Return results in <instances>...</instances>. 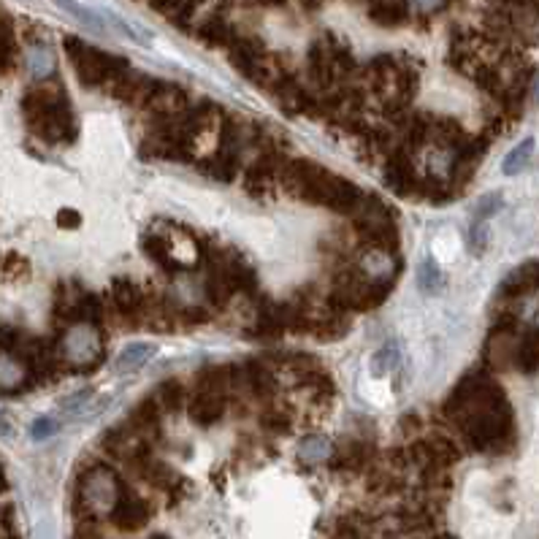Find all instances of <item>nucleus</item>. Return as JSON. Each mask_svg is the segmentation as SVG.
Masks as SVG:
<instances>
[{"label":"nucleus","instance_id":"f257e3e1","mask_svg":"<svg viewBox=\"0 0 539 539\" xmlns=\"http://www.w3.org/2000/svg\"><path fill=\"white\" fill-rule=\"evenodd\" d=\"M447 415L480 453H504L515 439V417L504 391L488 377H467L447 401Z\"/></svg>","mask_w":539,"mask_h":539},{"label":"nucleus","instance_id":"f03ea898","mask_svg":"<svg viewBox=\"0 0 539 539\" xmlns=\"http://www.w3.org/2000/svg\"><path fill=\"white\" fill-rule=\"evenodd\" d=\"M282 182L299 198H304L309 204L328 206L331 212H344V215H352L355 206L361 204V198H364V193L358 190L352 182H347L344 176L331 173L328 168L307 163V160L285 165Z\"/></svg>","mask_w":539,"mask_h":539},{"label":"nucleus","instance_id":"7ed1b4c3","mask_svg":"<svg viewBox=\"0 0 539 539\" xmlns=\"http://www.w3.org/2000/svg\"><path fill=\"white\" fill-rule=\"evenodd\" d=\"M22 112L38 139L49 144H68L76 139V120L60 84L41 81L33 87L22 98Z\"/></svg>","mask_w":539,"mask_h":539},{"label":"nucleus","instance_id":"20e7f679","mask_svg":"<svg viewBox=\"0 0 539 539\" xmlns=\"http://www.w3.org/2000/svg\"><path fill=\"white\" fill-rule=\"evenodd\" d=\"M122 493H125V488H122L117 472L109 469V467H101V464L84 469L79 475V483H76L79 507L89 518H106V515H112Z\"/></svg>","mask_w":539,"mask_h":539},{"label":"nucleus","instance_id":"39448f33","mask_svg":"<svg viewBox=\"0 0 539 539\" xmlns=\"http://www.w3.org/2000/svg\"><path fill=\"white\" fill-rule=\"evenodd\" d=\"M65 49H68L71 65H73V71L84 87H101L106 81H117L125 71V63L117 60L114 55L98 52V49L79 44L73 38L65 41Z\"/></svg>","mask_w":539,"mask_h":539},{"label":"nucleus","instance_id":"423d86ee","mask_svg":"<svg viewBox=\"0 0 539 539\" xmlns=\"http://www.w3.org/2000/svg\"><path fill=\"white\" fill-rule=\"evenodd\" d=\"M355 217V228L361 233L375 249H393L399 244V231H396V223L388 212V206L375 198V196H364L361 204L355 206L352 212Z\"/></svg>","mask_w":539,"mask_h":539},{"label":"nucleus","instance_id":"0eeeda50","mask_svg":"<svg viewBox=\"0 0 539 539\" xmlns=\"http://www.w3.org/2000/svg\"><path fill=\"white\" fill-rule=\"evenodd\" d=\"M57 350H60V361H71L79 366H93L101 358V341L89 323H73L60 339Z\"/></svg>","mask_w":539,"mask_h":539},{"label":"nucleus","instance_id":"6e6552de","mask_svg":"<svg viewBox=\"0 0 539 539\" xmlns=\"http://www.w3.org/2000/svg\"><path fill=\"white\" fill-rule=\"evenodd\" d=\"M109 518L114 520V526L120 531H139V528H144L149 523L152 507L141 496H136V493H122L120 501H117V507H114V512Z\"/></svg>","mask_w":539,"mask_h":539},{"label":"nucleus","instance_id":"1a4fd4ad","mask_svg":"<svg viewBox=\"0 0 539 539\" xmlns=\"http://www.w3.org/2000/svg\"><path fill=\"white\" fill-rule=\"evenodd\" d=\"M282 171H285V165H282V157L277 152H263L252 163V168L247 173V190L249 193L268 190V188L277 182V179H282Z\"/></svg>","mask_w":539,"mask_h":539},{"label":"nucleus","instance_id":"9d476101","mask_svg":"<svg viewBox=\"0 0 539 539\" xmlns=\"http://www.w3.org/2000/svg\"><path fill=\"white\" fill-rule=\"evenodd\" d=\"M28 364L12 350H0V393H20L30 385Z\"/></svg>","mask_w":539,"mask_h":539},{"label":"nucleus","instance_id":"9b49d317","mask_svg":"<svg viewBox=\"0 0 539 539\" xmlns=\"http://www.w3.org/2000/svg\"><path fill=\"white\" fill-rule=\"evenodd\" d=\"M225 399H223V393L220 391H209V388H204L193 401H188V412H190V417L198 423V425H212V423H217L223 415H225Z\"/></svg>","mask_w":539,"mask_h":539},{"label":"nucleus","instance_id":"f8f14e48","mask_svg":"<svg viewBox=\"0 0 539 539\" xmlns=\"http://www.w3.org/2000/svg\"><path fill=\"white\" fill-rule=\"evenodd\" d=\"M385 179L388 185L396 190V193H412V188L417 185V176H415V168L409 163V157L404 152H393L385 163Z\"/></svg>","mask_w":539,"mask_h":539},{"label":"nucleus","instance_id":"ddd939ff","mask_svg":"<svg viewBox=\"0 0 539 539\" xmlns=\"http://www.w3.org/2000/svg\"><path fill=\"white\" fill-rule=\"evenodd\" d=\"M112 301H114L117 312L125 315V317L141 315V309H144V304H147L144 291H141L136 282H131V280H117V282L112 285Z\"/></svg>","mask_w":539,"mask_h":539},{"label":"nucleus","instance_id":"4468645a","mask_svg":"<svg viewBox=\"0 0 539 539\" xmlns=\"http://www.w3.org/2000/svg\"><path fill=\"white\" fill-rule=\"evenodd\" d=\"M163 412H179L188 407V388L179 383V380H165L160 388H157V399Z\"/></svg>","mask_w":539,"mask_h":539},{"label":"nucleus","instance_id":"2eb2a0df","mask_svg":"<svg viewBox=\"0 0 539 539\" xmlns=\"http://www.w3.org/2000/svg\"><path fill=\"white\" fill-rule=\"evenodd\" d=\"M28 71H30V76L38 79V81L49 79V73L55 71V57H52V52H49L46 46H33V49L28 52Z\"/></svg>","mask_w":539,"mask_h":539},{"label":"nucleus","instance_id":"dca6fc26","mask_svg":"<svg viewBox=\"0 0 539 539\" xmlns=\"http://www.w3.org/2000/svg\"><path fill=\"white\" fill-rule=\"evenodd\" d=\"M366 461V444L364 442H347L336 447V467L341 469H358Z\"/></svg>","mask_w":539,"mask_h":539},{"label":"nucleus","instance_id":"f3484780","mask_svg":"<svg viewBox=\"0 0 539 539\" xmlns=\"http://www.w3.org/2000/svg\"><path fill=\"white\" fill-rule=\"evenodd\" d=\"M152 355H155V344H144V341L131 344V347L122 350V355H120V369H122V372H133V369L144 366Z\"/></svg>","mask_w":539,"mask_h":539},{"label":"nucleus","instance_id":"a211bd4d","mask_svg":"<svg viewBox=\"0 0 539 539\" xmlns=\"http://www.w3.org/2000/svg\"><path fill=\"white\" fill-rule=\"evenodd\" d=\"M299 456L309 464H317V461H325L328 456H333V447L325 436H309L301 442L299 447Z\"/></svg>","mask_w":539,"mask_h":539},{"label":"nucleus","instance_id":"6ab92c4d","mask_svg":"<svg viewBox=\"0 0 539 539\" xmlns=\"http://www.w3.org/2000/svg\"><path fill=\"white\" fill-rule=\"evenodd\" d=\"M531 155H534V139H523V141L504 157V173L512 176V173L523 171V168L528 165Z\"/></svg>","mask_w":539,"mask_h":539},{"label":"nucleus","instance_id":"aec40b11","mask_svg":"<svg viewBox=\"0 0 539 539\" xmlns=\"http://www.w3.org/2000/svg\"><path fill=\"white\" fill-rule=\"evenodd\" d=\"M442 274H439V268H436V263L434 260H425L423 265H420V288L425 291V293H434V291H439L442 288Z\"/></svg>","mask_w":539,"mask_h":539},{"label":"nucleus","instance_id":"412c9836","mask_svg":"<svg viewBox=\"0 0 539 539\" xmlns=\"http://www.w3.org/2000/svg\"><path fill=\"white\" fill-rule=\"evenodd\" d=\"M57 428H60L57 420H52V417H38V420L30 425V436H33V439H46V436H52Z\"/></svg>","mask_w":539,"mask_h":539},{"label":"nucleus","instance_id":"4be33fe9","mask_svg":"<svg viewBox=\"0 0 539 539\" xmlns=\"http://www.w3.org/2000/svg\"><path fill=\"white\" fill-rule=\"evenodd\" d=\"M28 260L25 257H20V255H6V272H9V277H22V274H28Z\"/></svg>","mask_w":539,"mask_h":539},{"label":"nucleus","instance_id":"5701e85b","mask_svg":"<svg viewBox=\"0 0 539 539\" xmlns=\"http://www.w3.org/2000/svg\"><path fill=\"white\" fill-rule=\"evenodd\" d=\"M501 206V196H485L480 204H477V220H483V217H488V215H493L496 209Z\"/></svg>","mask_w":539,"mask_h":539},{"label":"nucleus","instance_id":"b1692460","mask_svg":"<svg viewBox=\"0 0 539 539\" xmlns=\"http://www.w3.org/2000/svg\"><path fill=\"white\" fill-rule=\"evenodd\" d=\"M57 223L65 225V228H76V225L81 223V217H79L76 212H71V209H63V212L57 215Z\"/></svg>","mask_w":539,"mask_h":539},{"label":"nucleus","instance_id":"393cba45","mask_svg":"<svg viewBox=\"0 0 539 539\" xmlns=\"http://www.w3.org/2000/svg\"><path fill=\"white\" fill-rule=\"evenodd\" d=\"M12 436H14V425L4 412H0V439H12Z\"/></svg>","mask_w":539,"mask_h":539},{"label":"nucleus","instance_id":"a878e982","mask_svg":"<svg viewBox=\"0 0 539 539\" xmlns=\"http://www.w3.org/2000/svg\"><path fill=\"white\" fill-rule=\"evenodd\" d=\"M417 4L423 6V9H434V6H439L442 0H417Z\"/></svg>","mask_w":539,"mask_h":539},{"label":"nucleus","instance_id":"bb28decb","mask_svg":"<svg viewBox=\"0 0 539 539\" xmlns=\"http://www.w3.org/2000/svg\"><path fill=\"white\" fill-rule=\"evenodd\" d=\"M9 488V480H6V475H4V467H0V493H4Z\"/></svg>","mask_w":539,"mask_h":539},{"label":"nucleus","instance_id":"cd10ccee","mask_svg":"<svg viewBox=\"0 0 539 539\" xmlns=\"http://www.w3.org/2000/svg\"><path fill=\"white\" fill-rule=\"evenodd\" d=\"M534 101H539V79H536V84H534Z\"/></svg>","mask_w":539,"mask_h":539},{"label":"nucleus","instance_id":"c85d7f7f","mask_svg":"<svg viewBox=\"0 0 539 539\" xmlns=\"http://www.w3.org/2000/svg\"><path fill=\"white\" fill-rule=\"evenodd\" d=\"M149 539H168V536H163V534H155V536H149Z\"/></svg>","mask_w":539,"mask_h":539},{"label":"nucleus","instance_id":"c756f323","mask_svg":"<svg viewBox=\"0 0 539 539\" xmlns=\"http://www.w3.org/2000/svg\"><path fill=\"white\" fill-rule=\"evenodd\" d=\"M434 539H453V536H434Z\"/></svg>","mask_w":539,"mask_h":539}]
</instances>
